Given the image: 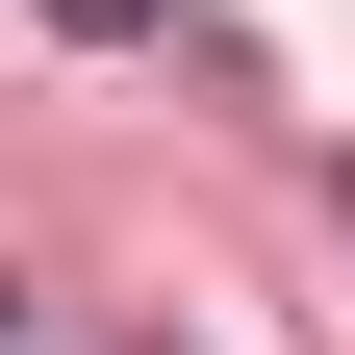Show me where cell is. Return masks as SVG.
<instances>
[{"mask_svg": "<svg viewBox=\"0 0 355 355\" xmlns=\"http://www.w3.org/2000/svg\"><path fill=\"white\" fill-rule=\"evenodd\" d=\"M26 26H51V51H153L178 0H26Z\"/></svg>", "mask_w": 355, "mask_h": 355, "instance_id": "1", "label": "cell"}]
</instances>
